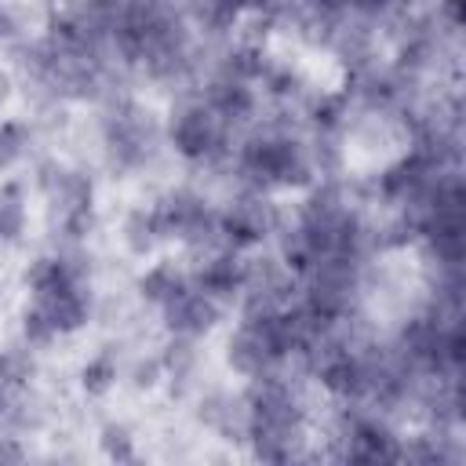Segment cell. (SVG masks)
Returning <instances> with one entry per match:
<instances>
[{
	"mask_svg": "<svg viewBox=\"0 0 466 466\" xmlns=\"http://www.w3.org/2000/svg\"><path fill=\"white\" fill-rule=\"evenodd\" d=\"M171 135H175V146L186 157H208L218 146V138H222V124H218L215 109H186L175 120Z\"/></svg>",
	"mask_w": 466,
	"mask_h": 466,
	"instance_id": "obj_1",
	"label": "cell"
},
{
	"mask_svg": "<svg viewBox=\"0 0 466 466\" xmlns=\"http://www.w3.org/2000/svg\"><path fill=\"white\" fill-rule=\"evenodd\" d=\"M113 379H116V368H113L106 357H98V360H91V364L84 368V382H87V390H95V393L109 390Z\"/></svg>",
	"mask_w": 466,
	"mask_h": 466,
	"instance_id": "obj_2",
	"label": "cell"
},
{
	"mask_svg": "<svg viewBox=\"0 0 466 466\" xmlns=\"http://www.w3.org/2000/svg\"><path fill=\"white\" fill-rule=\"evenodd\" d=\"M22 157V127L18 124H0V167Z\"/></svg>",
	"mask_w": 466,
	"mask_h": 466,
	"instance_id": "obj_3",
	"label": "cell"
},
{
	"mask_svg": "<svg viewBox=\"0 0 466 466\" xmlns=\"http://www.w3.org/2000/svg\"><path fill=\"white\" fill-rule=\"evenodd\" d=\"M15 29H18V22H15V15H11V11H7V7L0 4V36H11Z\"/></svg>",
	"mask_w": 466,
	"mask_h": 466,
	"instance_id": "obj_4",
	"label": "cell"
}]
</instances>
